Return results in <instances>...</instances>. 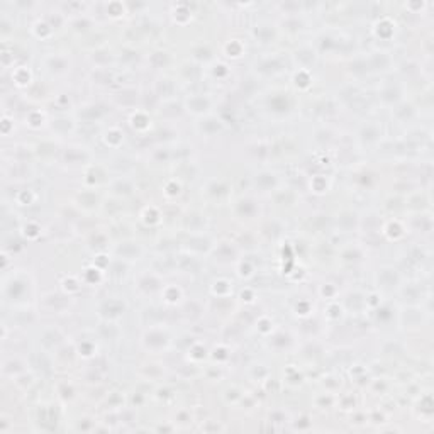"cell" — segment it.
I'll return each mask as SVG.
<instances>
[{"label":"cell","mask_w":434,"mask_h":434,"mask_svg":"<svg viewBox=\"0 0 434 434\" xmlns=\"http://www.w3.org/2000/svg\"><path fill=\"white\" fill-rule=\"evenodd\" d=\"M254 37L262 42H270L275 39V27L270 26V24H259V26L254 27Z\"/></svg>","instance_id":"1"}]
</instances>
